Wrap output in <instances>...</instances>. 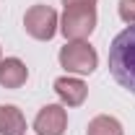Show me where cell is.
Instances as JSON below:
<instances>
[{"label":"cell","mask_w":135,"mask_h":135,"mask_svg":"<svg viewBox=\"0 0 135 135\" xmlns=\"http://www.w3.org/2000/svg\"><path fill=\"white\" fill-rule=\"evenodd\" d=\"M109 70L122 88L135 94V23L114 36L109 47Z\"/></svg>","instance_id":"obj_1"},{"label":"cell","mask_w":135,"mask_h":135,"mask_svg":"<svg viewBox=\"0 0 135 135\" xmlns=\"http://www.w3.org/2000/svg\"><path fill=\"white\" fill-rule=\"evenodd\" d=\"M94 29H96V8L94 5H73V8H65L62 26H60V31L65 34V39L83 42L86 36H91Z\"/></svg>","instance_id":"obj_2"},{"label":"cell","mask_w":135,"mask_h":135,"mask_svg":"<svg viewBox=\"0 0 135 135\" xmlns=\"http://www.w3.org/2000/svg\"><path fill=\"white\" fill-rule=\"evenodd\" d=\"M96 50L88 42H68L65 47L60 50V65L65 68L68 73H94L96 70Z\"/></svg>","instance_id":"obj_3"},{"label":"cell","mask_w":135,"mask_h":135,"mask_svg":"<svg viewBox=\"0 0 135 135\" xmlns=\"http://www.w3.org/2000/svg\"><path fill=\"white\" fill-rule=\"evenodd\" d=\"M23 29L29 36L39 39V42H47L57 31V13L50 5H31L23 16Z\"/></svg>","instance_id":"obj_4"},{"label":"cell","mask_w":135,"mask_h":135,"mask_svg":"<svg viewBox=\"0 0 135 135\" xmlns=\"http://www.w3.org/2000/svg\"><path fill=\"white\" fill-rule=\"evenodd\" d=\"M68 127V112L60 104H47L39 109V114L34 119V130L36 135H62Z\"/></svg>","instance_id":"obj_5"},{"label":"cell","mask_w":135,"mask_h":135,"mask_svg":"<svg viewBox=\"0 0 135 135\" xmlns=\"http://www.w3.org/2000/svg\"><path fill=\"white\" fill-rule=\"evenodd\" d=\"M55 91H57V96L62 99V104H68V107L83 104L86 94H88V88H86V83L81 78H57V81H55Z\"/></svg>","instance_id":"obj_6"},{"label":"cell","mask_w":135,"mask_h":135,"mask_svg":"<svg viewBox=\"0 0 135 135\" xmlns=\"http://www.w3.org/2000/svg\"><path fill=\"white\" fill-rule=\"evenodd\" d=\"M29 78V70L26 65L18 60V57H5L0 60V86L5 88H21Z\"/></svg>","instance_id":"obj_7"},{"label":"cell","mask_w":135,"mask_h":135,"mask_svg":"<svg viewBox=\"0 0 135 135\" xmlns=\"http://www.w3.org/2000/svg\"><path fill=\"white\" fill-rule=\"evenodd\" d=\"M26 133V119L13 104L0 107V135H23Z\"/></svg>","instance_id":"obj_8"},{"label":"cell","mask_w":135,"mask_h":135,"mask_svg":"<svg viewBox=\"0 0 135 135\" xmlns=\"http://www.w3.org/2000/svg\"><path fill=\"white\" fill-rule=\"evenodd\" d=\"M86 135H125V133H122V125H119L114 117L99 114V117H94L91 122H88Z\"/></svg>","instance_id":"obj_9"},{"label":"cell","mask_w":135,"mask_h":135,"mask_svg":"<svg viewBox=\"0 0 135 135\" xmlns=\"http://www.w3.org/2000/svg\"><path fill=\"white\" fill-rule=\"evenodd\" d=\"M119 18L125 23H135V0H119Z\"/></svg>","instance_id":"obj_10"},{"label":"cell","mask_w":135,"mask_h":135,"mask_svg":"<svg viewBox=\"0 0 135 135\" xmlns=\"http://www.w3.org/2000/svg\"><path fill=\"white\" fill-rule=\"evenodd\" d=\"M65 8H73V5H96V0H62Z\"/></svg>","instance_id":"obj_11"}]
</instances>
